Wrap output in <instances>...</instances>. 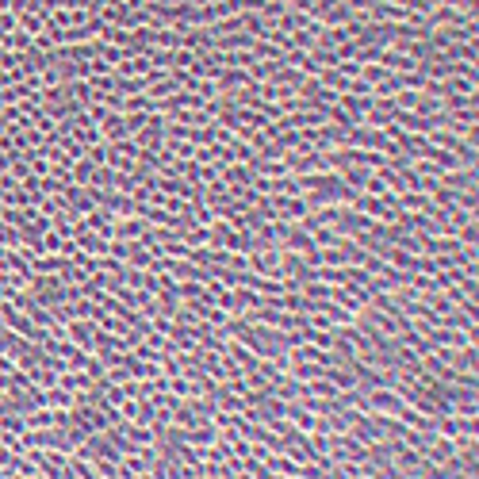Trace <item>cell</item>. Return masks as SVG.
Returning a JSON list of instances; mask_svg holds the SVG:
<instances>
[{
	"label": "cell",
	"mask_w": 479,
	"mask_h": 479,
	"mask_svg": "<svg viewBox=\"0 0 479 479\" xmlns=\"http://www.w3.org/2000/svg\"><path fill=\"white\" fill-rule=\"evenodd\" d=\"M24 456H31V464L39 468V476L69 479V453H58V449H27Z\"/></svg>",
	"instance_id": "6da1fadb"
},
{
	"label": "cell",
	"mask_w": 479,
	"mask_h": 479,
	"mask_svg": "<svg viewBox=\"0 0 479 479\" xmlns=\"http://www.w3.org/2000/svg\"><path fill=\"white\" fill-rule=\"evenodd\" d=\"M314 376H318L314 364H299V368H296V380H314Z\"/></svg>",
	"instance_id": "7a4b0ae2"
},
{
	"label": "cell",
	"mask_w": 479,
	"mask_h": 479,
	"mask_svg": "<svg viewBox=\"0 0 479 479\" xmlns=\"http://www.w3.org/2000/svg\"><path fill=\"white\" fill-rule=\"evenodd\" d=\"M119 231H123V234H142V226H138V223H123Z\"/></svg>",
	"instance_id": "3957f363"
}]
</instances>
